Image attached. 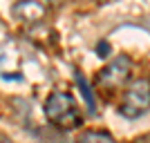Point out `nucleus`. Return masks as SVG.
I'll use <instances>...</instances> for the list:
<instances>
[{"label":"nucleus","mask_w":150,"mask_h":143,"mask_svg":"<svg viewBox=\"0 0 150 143\" xmlns=\"http://www.w3.org/2000/svg\"><path fill=\"white\" fill-rule=\"evenodd\" d=\"M45 116L54 128L58 130H74L83 123L81 118V110L76 105V99L69 92H63V89H56L52 92L47 99H45Z\"/></svg>","instance_id":"1"},{"label":"nucleus","mask_w":150,"mask_h":143,"mask_svg":"<svg viewBox=\"0 0 150 143\" xmlns=\"http://www.w3.org/2000/svg\"><path fill=\"white\" fill-rule=\"evenodd\" d=\"M150 110V78H134L125 87L119 114L125 118H139Z\"/></svg>","instance_id":"2"},{"label":"nucleus","mask_w":150,"mask_h":143,"mask_svg":"<svg viewBox=\"0 0 150 143\" xmlns=\"http://www.w3.org/2000/svg\"><path fill=\"white\" fill-rule=\"evenodd\" d=\"M132 76V61L128 56H119L114 58L112 63H108L105 67L99 72L96 81L101 87H108V89H119L121 85L130 81Z\"/></svg>","instance_id":"3"},{"label":"nucleus","mask_w":150,"mask_h":143,"mask_svg":"<svg viewBox=\"0 0 150 143\" xmlns=\"http://www.w3.org/2000/svg\"><path fill=\"white\" fill-rule=\"evenodd\" d=\"M13 18L25 23V25H40L47 16V7L40 0H18L11 7Z\"/></svg>","instance_id":"4"},{"label":"nucleus","mask_w":150,"mask_h":143,"mask_svg":"<svg viewBox=\"0 0 150 143\" xmlns=\"http://www.w3.org/2000/svg\"><path fill=\"white\" fill-rule=\"evenodd\" d=\"M7 72H18V51H13L9 45L0 47V76L7 78Z\"/></svg>","instance_id":"5"},{"label":"nucleus","mask_w":150,"mask_h":143,"mask_svg":"<svg viewBox=\"0 0 150 143\" xmlns=\"http://www.w3.org/2000/svg\"><path fill=\"white\" fill-rule=\"evenodd\" d=\"M74 143H117V139L110 132H103V130H83L79 132Z\"/></svg>","instance_id":"6"},{"label":"nucleus","mask_w":150,"mask_h":143,"mask_svg":"<svg viewBox=\"0 0 150 143\" xmlns=\"http://www.w3.org/2000/svg\"><path fill=\"white\" fill-rule=\"evenodd\" d=\"M76 83H79V87H81V92H83V96H85V101H88L90 114H94V112H96V103H94V94H92L90 85L85 83V78H83V76L79 74V72H76Z\"/></svg>","instance_id":"7"},{"label":"nucleus","mask_w":150,"mask_h":143,"mask_svg":"<svg viewBox=\"0 0 150 143\" xmlns=\"http://www.w3.org/2000/svg\"><path fill=\"white\" fill-rule=\"evenodd\" d=\"M99 51H101L99 56H108V51H110V45H108V43H105V45L101 43V45H99Z\"/></svg>","instance_id":"8"},{"label":"nucleus","mask_w":150,"mask_h":143,"mask_svg":"<svg viewBox=\"0 0 150 143\" xmlns=\"http://www.w3.org/2000/svg\"><path fill=\"white\" fill-rule=\"evenodd\" d=\"M47 5H63V0H45Z\"/></svg>","instance_id":"9"},{"label":"nucleus","mask_w":150,"mask_h":143,"mask_svg":"<svg viewBox=\"0 0 150 143\" xmlns=\"http://www.w3.org/2000/svg\"><path fill=\"white\" fill-rule=\"evenodd\" d=\"M0 143H11V141H9L7 137H0Z\"/></svg>","instance_id":"10"}]
</instances>
